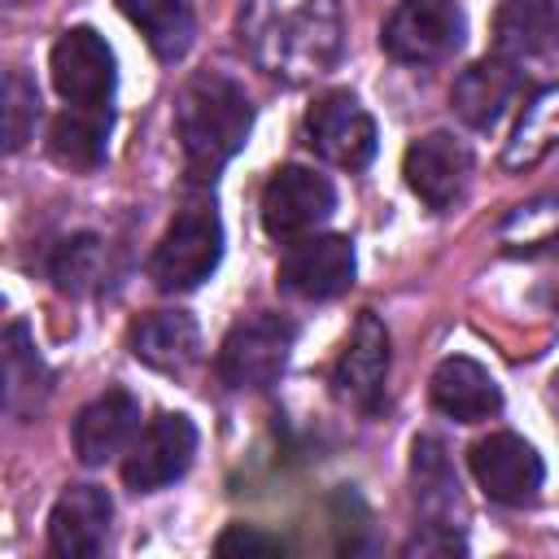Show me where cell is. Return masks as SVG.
Returning <instances> with one entry per match:
<instances>
[{"mask_svg": "<svg viewBox=\"0 0 559 559\" xmlns=\"http://www.w3.org/2000/svg\"><path fill=\"white\" fill-rule=\"evenodd\" d=\"M127 345L144 367H153L162 376H183L201 358V328L183 310H157L131 328Z\"/></svg>", "mask_w": 559, "mask_h": 559, "instance_id": "18", "label": "cell"}, {"mask_svg": "<svg viewBox=\"0 0 559 559\" xmlns=\"http://www.w3.org/2000/svg\"><path fill=\"white\" fill-rule=\"evenodd\" d=\"M520 83H524V79H520V70H515V61H507V57H485V61H472V66L454 79L450 105H454V114H459L467 127L489 131V127L507 114V105L515 100Z\"/></svg>", "mask_w": 559, "mask_h": 559, "instance_id": "17", "label": "cell"}, {"mask_svg": "<svg viewBox=\"0 0 559 559\" xmlns=\"http://www.w3.org/2000/svg\"><path fill=\"white\" fill-rule=\"evenodd\" d=\"M262 227L271 240H297L332 218L336 188L310 166H280L262 188Z\"/></svg>", "mask_w": 559, "mask_h": 559, "instance_id": "7", "label": "cell"}, {"mask_svg": "<svg viewBox=\"0 0 559 559\" xmlns=\"http://www.w3.org/2000/svg\"><path fill=\"white\" fill-rule=\"evenodd\" d=\"M9 4H31V0H9Z\"/></svg>", "mask_w": 559, "mask_h": 559, "instance_id": "29", "label": "cell"}, {"mask_svg": "<svg viewBox=\"0 0 559 559\" xmlns=\"http://www.w3.org/2000/svg\"><path fill=\"white\" fill-rule=\"evenodd\" d=\"M428 397L454 424H480V419L498 415V406H502L498 380L476 358H463V354L437 362V371L428 380Z\"/></svg>", "mask_w": 559, "mask_h": 559, "instance_id": "16", "label": "cell"}, {"mask_svg": "<svg viewBox=\"0 0 559 559\" xmlns=\"http://www.w3.org/2000/svg\"><path fill=\"white\" fill-rule=\"evenodd\" d=\"M493 44L507 61L546 57L559 44V9L555 0H502L493 17Z\"/></svg>", "mask_w": 559, "mask_h": 559, "instance_id": "19", "label": "cell"}, {"mask_svg": "<svg viewBox=\"0 0 559 559\" xmlns=\"http://www.w3.org/2000/svg\"><path fill=\"white\" fill-rule=\"evenodd\" d=\"M214 550H218V555H280L284 542L271 537V533H258V528H249V524H227V528L218 533Z\"/></svg>", "mask_w": 559, "mask_h": 559, "instance_id": "27", "label": "cell"}, {"mask_svg": "<svg viewBox=\"0 0 559 559\" xmlns=\"http://www.w3.org/2000/svg\"><path fill=\"white\" fill-rule=\"evenodd\" d=\"M402 175H406V188L428 205V210H450L463 188H467V175H472V153L463 140H454L450 131H432L424 140H415L406 148V162H402Z\"/></svg>", "mask_w": 559, "mask_h": 559, "instance_id": "12", "label": "cell"}, {"mask_svg": "<svg viewBox=\"0 0 559 559\" xmlns=\"http://www.w3.org/2000/svg\"><path fill=\"white\" fill-rule=\"evenodd\" d=\"M35 118H39V92H35V83L22 70H9V79H4V148L9 153H17L31 140Z\"/></svg>", "mask_w": 559, "mask_h": 559, "instance_id": "26", "label": "cell"}, {"mask_svg": "<svg viewBox=\"0 0 559 559\" xmlns=\"http://www.w3.org/2000/svg\"><path fill=\"white\" fill-rule=\"evenodd\" d=\"M297 341V323L275 310H253L218 345V380L227 389H266L280 380L288 354Z\"/></svg>", "mask_w": 559, "mask_h": 559, "instance_id": "4", "label": "cell"}, {"mask_svg": "<svg viewBox=\"0 0 559 559\" xmlns=\"http://www.w3.org/2000/svg\"><path fill=\"white\" fill-rule=\"evenodd\" d=\"M467 546H463V537L454 533V524H424L406 546H402V555H463Z\"/></svg>", "mask_w": 559, "mask_h": 559, "instance_id": "28", "label": "cell"}, {"mask_svg": "<svg viewBox=\"0 0 559 559\" xmlns=\"http://www.w3.org/2000/svg\"><path fill=\"white\" fill-rule=\"evenodd\" d=\"M48 393V371L31 345L26 323H9L4 332V406L13 415H35Z\"/></svg>", "mask_w": 559, "mask_h": 559, "instance_id": "24", "label": "cell"}, {"mask_svg": "<svg viewBox=\"0 0 559 559\" xmlns=\"http://www.w3.org/2000/svg\"><path fill=\"white\" fill-rule=\"evenodd\" d=\"M411 480H415V502L428 515V524H454V515H459V476H454V467L445 459V445L437 437H415Z\"/></svg>", "mask_w": 559, "mask_h": 559, "instance_id": "21", "label": "cell"}, {"mask_svg": "<svg viewBox=\"0 0 559 559\" xmlns=\"http://www.w3.org/2000/svg\"><path fill=\"white\" fill-rule=\"evenodd\" d=\"M192 454H197V424L179 411H166L131 441L127 463H122V480L135 493L166 489L170 480H179L192 467Z\"/></svg>", "mask_w": 559, "mask_h": 559, "instance_id": "8", "label": "cell"}, {"mask_svg": "<svg viewBox=\"0 0 559 559\" xmlns=\"http://www.w3.org/2000/svg\"><path fill=\"white\" fill-rule=\"evenodd\" d=\"M118 9L144 35V44L153 48V57L179 61L192 48V35H197L192 0H118Z\"/></svg>", "mask_w": 559, "mask_h": 559, "instance_id": "20", "label": "cell"}, {"mask_svg": "<svg viewBox=\"0 0 559 559\" xmlns=\"http://www.w3.org/2000/svg\"><path fill=\"white\" fill-rule=\"evenodd\" d=\"M100 262H105V245L92 231H83V236H70V240L57 245V253L48 262V275L61 293L79 297L100 280Z\"/></svg>", "mask_w": 559, "mask_h": 559, "instance_id": "25", "label": "cell"}, {"mask_svg": "<svg viewBox=\"0 0 559 559\" xmlns=\"http://www.w3.org/2000/svg\"><path fill=\"white\" fill-rule=\"evenodd\" d=\"M384 376H389V332L371 310H362L332 367V384L349 406L371 411L384 393Z\"/></svg>", "mask_w": 559, "mask_h": 559, "instance_id": "13", "label": "cell"}, {"mask_svg": "<svg viewBox=\"0 0 559 559\" xmlns=\"http://www.w3.org/2000/svg\"><path fill=\"white\" fill-rule=\"evenodd\" d=\"M109 109H66L48 131V153L66 170H96L105 162Z\"/></svg>", "mask_w": 559, "mask_h": 559, "instance_id": "22", "label": "cell"}, {"mask_svg": "<svg viewBox=\"0 0 559 559\" xmlns=\"http://www.w3.org/2000/svg\"><path fill=\"white\" fill-rule=\"evenodd\" d=\"M223 258V223L210 201H188L148 258V280L162 293H188L214 275Z\"/></svg>", "mask_w": 559, "mask_h": 559, "instance_id": "3", "label": "cell"}, {"mask_svg": "<svg viewBox=\"0 0 559 559\" xmlns=\"http://www.w3.org/2000/svg\"><path fill=\"white\" fill-rule=\"evenodd\" d=\"M140 428V402L127 389H105L74 415V454L87 467L109 463L114 454L131 450V437Z\"/></svg>", "mask_w": 559, "mask_h": 559, "instance_id": "15", "label": "cell"}, {"mask_svg": "<svg viewBox=\"0 0 559 559\" xmlns=\"http://www.w3.org/2000/svg\"><path fill=\"white\" fill-rule=\"evenodd\" d=\"M48 70H52L57 96L70 109H109V96H114V83H118L114 48L92 26H70L52 44Z\"/></svg>", "mask_w": 559, "mask_h": 559, "instance_id": "6", "label": "cell"}, {"mask_svg": "<svg viewBox=\"0 0 559 559\" xmlns=\"http://www.w3.org/2000/svg\"><path fill=\"white\" fill-rule=\"evenodd\" d=\"M240 44L258 70L284 83H310L341 61L345 26L336 0H245Z\"/></svg>", "mask_w": 559, "mask_h": 559, "instance_id": "1", "label": "cell"}, {"mask_svg": "<svg viewBox=\"0 0 559 559\" xmlns=\"http://www.w3.org/2000/svg\"><path fill=\"white\" fill-rule=\"evenodd\" d=\"M467 22L454 0H397L384 17L380 44L402 66H437L463 48Z\"/></svg>", "mask_w": 559, "mask_h": 559, "instance_id": "5", "label": "cell"}, {"mask_svg": "<svg viewBox=\"0 0 559 559\" xmlns=\"http://www.w3.org/2000/svg\"><path fill=\"white\" fill-rule=\"evenodd\" d=\"M114 502L100 485H70L48 515V550L57 559H87L105 546Z\"/></svg>", "mask_w": 559, "mask_h": 559, "instance_id": "14", "label": "cell"}, {"mask_svg": "<svg viewBox=\"0 0 559 559\" xmlns=\"http://www.w3.org/2000/svg\"><path fill=\"white\" fill-rule=\"evenodd\" d=\"M275 284L301 301H332L354 284V245L345 236H306L280 258Z\"/></svg>", "mask_w": 559, "mask_h": 559, "instance_id": "11", "label": "cell"}, {"mask_svg": "<svg viewBox=\"0 0 559 559\" xmlns=\"http://www.w3.org/2000/svg\"><path fill=\"white\" fill-rule=\"evenodd\" d=\"M555 144H559V83H555V87H542V92L524 105V114H520V122H515L507 148H502V166H507V170H528V166H537Z\"/></svg>", "mask_w": 559, "mask_h": 559, "instance_id": "23", "label": "cell"}, {"mask_svg": "<svg viewBox=\"0 0 559 559\" xmlns=\"http://www.w3.org/2000/svg\"><path fill=\"white\" fill-rule=\"evenodd\" d=\"M249 127H253L249 92L223 70L192 74L175 96V131L192 179H214L245 148Z\"/></svg>", "mask_w": 559, "mask_h": 559, "instance_id": "2", "label": "cell"}, {"mask_svg": "<svg viewBox=\"0 0 559 559\" xmlns=\"http://www.w3.org/2000/svg\"><path fill=\"white\" fill-rule=\"evenodd\" d=\"M306 144L345 170H362L376 157V122L354 92H328L306 114Z\"/></svg>", "mask_w": 559, "mask_h": 559, "instance_id": "9", "label": "cell"}, {"mask_svg": "<svg viewBox=\"0 0 559 559\" xmlns=\"http://www.w3.org/2000/svg\"><path fill=\"white\" fill-rule=\"evenodd\" d=\"M467 463H472L476 485H480L493 502H502V507H524V502H533L537 489H542V480H546L542 454H537L524 437H515V432H489V437H480V441L472 445Z\"/></svg>", "mask_w": 559, "mask_h": 559, "instance_id": "10", "label": "cell"}]
</instances>
